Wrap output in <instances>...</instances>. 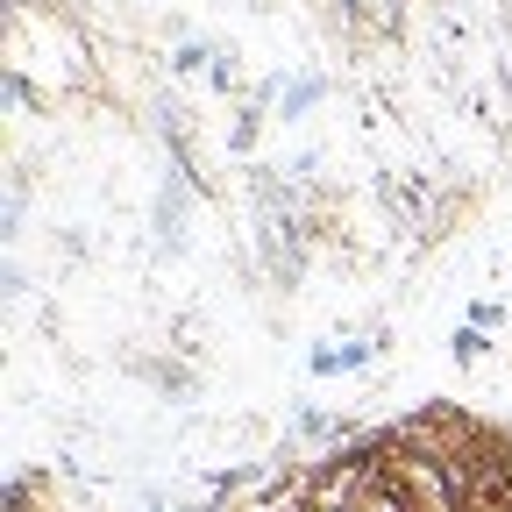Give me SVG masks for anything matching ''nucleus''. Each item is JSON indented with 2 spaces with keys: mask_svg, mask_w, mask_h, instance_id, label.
Listing matches in <instances>:
<instances>
[{
  "mask_svg": "<svg viewBox=\"0 0 512 512\" xmlns=\"http://www.w3.org/2000/svg\"><path fill=\"white\" fill-rule=\"evenodd\" d=\"M292 434H299V441L313 448V441H342L349 427H342V420H328V413H320V406H299V420H292ZM349 441H356V434H349Z\"/></svg>",
  "mask_w": 512,
  "mask_h": 512,
  "instance_id": "nucleus-1",
  "label": "nucleus"
},
{
  "mask_svg": "<svg viewBox=\"0 0 512 512\" xmlns=\"http://www.w3.org/2000/svg\"><path fill=\"white\" fill-rule=\"evenodd\" d=\"M363 22H370L377 36H399V22H406V0H363Z\"/></svg>",
  "mask_w": 512,
  "mask_h": 512,
  "instance_id": "nucleus-2",
  "label": "nucleus"
},
{
  "mask_svg": "<svg viewBox=\"0 0 512 512\" xmlns=\"http://www.w3.org/2000/svg\"><path fill=\"white\" fill-rule=\"evenodd\" d=\"M484 349H491V335H484V328H470V320L456 328V342H448V356H456L463 370H470V363H484Z\"/></svg>",
  "mask_w": 512,
  "mask_h": 512,
  "instance_id": "nucleus-3",
  "label": "nucleus"
},
{
  "mask_svg": "<svg viewBox=\"0 0 512 512\" xmlns=\"http://www.w3.org/2000/svg\"><path fill=\"white\" fill-rule=\"evenodd\" d=\"M313 100H320V79H299V86H292V93L278 100V114H285V121H299V114H306Z\"/></svg>",
  "mask_w": 512,
  "mask_h": 512,
  "instance_id": "nucleus-4",
  "label": "nucleus"
},
{
  "mask_svg": "<svg viewBox=\"0 0 512 512\" xmlns=\"http://www.w3.org/2000/svg\"><path fill=\"white\" fill-rule=\"evenodd\" d=\"M256 121H264V107L249 100V107L235 114V128H228V143H235V150H256Z\"/></svg>",
  "mask_w": 512,
  "mask_h": 512,
  "instance_id": "nucleus-5",
  "label": "nucleus"
},
{
  "mask_svg": "<svg viewBox=\"0 0 512 512\" xmlns=\"http://www.w3.org/2000/svg\"><path fill=\"white\" fill-rule=\"evenodd\" d=\"M470 328H498V299H477L470 306Z\"/></svg>",
  "mask_w": 512,
  "mask_h": 512,
  "instance_id": "nucleus-6",
  "label": "nucleus"
},
{
  "mask_svg": "<svg viewBox=\"0 0 512 512\" xmlns=\"http://www.w3.org/2000/svg\"><path fill=\"white\" fill-rule=\"evenodd\" d=\"M8 100H15V107H36V93H29V79H22V72H8Z\"/></svg>",
  "mask_w": 512,
  "mask_h": 512,
  "instance_id": "nucleus-7",
  "label": "nucleus"
}]
</instances>
